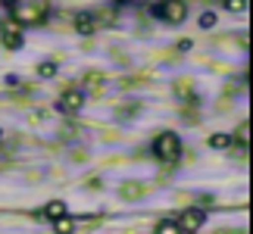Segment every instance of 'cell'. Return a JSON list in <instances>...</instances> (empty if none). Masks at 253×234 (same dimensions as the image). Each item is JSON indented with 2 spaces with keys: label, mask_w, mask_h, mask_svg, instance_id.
I'll list each match as a JSON object with an SVG mask.
<instances>
[{
  "label": "cell",
  "mask_w": 253,
  "mask_h": 234,
  "mask_svg": "<svg viewBox=\"0 0 253 234\" xmlns=\"http://www.w3.org/2000/svg\"><path fill=\"white\" fill-rule=\"evenodd\" d=\"M9 13H13V22L35 25V22H44L47 3L44 0H9Z\"/></svg>",
  "instance_id": "1"
},
{
  "label": "cell",
  "mask_w": 253,
  "mask_h": 234,
  "mask_svg": "<svg viewBox=\"0 0 253 234\" xmlns=\"http://www.w3.org/2000/svg\"><path fill=\"white\" fill-rule=\"evenodd\" d=\"M153 153H157L160 162L175 165V162H178V156H181V138H178L175 131H163V134H157V141H153Z\"/></svg>",
  "instance_id": "2"
},
{
  "label": "cell",
  "mask_w": 253,
  "mask_h": 234,
  "mask_svg": "<svg viewBox=\"0 0 253 234\" xmlns=\"http://www.w3.org/2000/svg\"><path fill=\"white\" fill-rule=\"evenodd\" d=\"M153 16L166 19L169 25H178V22H184V16H188V6H184V0H163V3L153 6Z\"/></svg>",
  "instance_id": "3"
},
{
  "label": "cell",
  "mask_w": 253,
  "mask_h": 234,
  "mask_svg": "<svg viewBox=\"0 0 253 234\" xmlns=\"http://www.w3.org/2000/svg\"><path fill=\"white\" fill-rule=\"evenodd\" d=\"M0 41H3L6 50H22L25 47V38H22V32H19V25L13 22V19L3 22V28H0Z\"/></svg>",
  "instance_id": "4"
},
{
  "label": "cell",
  "mask_w": 253,
  "mask_h": 234,
  "mask_svg": "<svg viewBox=\"0 0 253 234\" xmlns=\"http://www.w3.org/2000/svg\"><path fill=\"white\" fill-rule=\"evenodd\" d=\"M203 222H207V212L194 206V209H184V212H181L178 228H181V231H188V234H194V231H200V228H203Z\"/></svg>",
  "instance_id": "5"
},
{
  "label": "cell",
  "mask_w": 253,
  "mask_h": 234,
  "mask_svg": "<svg viewBox=\"0 0 253 234\" xmlns=\"http://www.w3.org/2000/svg\"><path fill=\"white\" fill-rule=\"evenodd\" d=\"M84 100H87L84 91H66L60 100H56V110H60V113H79L84 106Z\"/></svg>",
  "instance_id": "6"
},
{
  "label": "cell",
  "mask_w": 253,
  "mask_h": 234,
  "mask_svg": "<svg viewBox=\"0 0 253 234\" xmlns=\"http://www.w3.org/2000/svg\"><path fill=\"white\" fill-rule=\"evenodd\" d=\"M94 28H97V22H94L91 13H79V16H75V32H79V35H91Z\"/></svg>",
  "instance_id": "7"
},
{
  "label": "cell",
  "mask_w": 253,
  "mask_h": 234,
  "mask_svg": "<svg viewBox=\"0 0 253 234\" xmlns=\"http://www.w3.org/2000/svg\"><path fill=\"white\" fill-rule=\"evenodd\" d=\"M60 216H66V203L63 200H50V203H47V206H44V219H60Z\"/></svg>",
  "instance_id": "8"
},
{
  "label": "cell",
  "mask_w": 253,
  "mask_h": 234,
  "mask_svg": "<svg viewBox=\"0 0 253 234\" xmlns=\"http://www.w3.org/2000/svg\"><path fill=\"white\" fill-rule=\"evenodd\" d=\"M53 231H56V234H72V231H75V219H69V216L53 219Z\"/></svg>",
  "instance_id": "9"
},
{
  "label": "cell",
  "mask_w": 253,
  "mask_h": 234,
  "mask_svg": "<svg viewBox=\"0 0 253 234\" xmlns=\"http://www.w3.org/2000/svg\"><path fill=\"white\" fill-rule=\"evenodd\" d=\"M153 234H184V231L178 228V222L166 219V222H160V225H157V231H153Z\"/></svg>",
  "instance_id": "10"
},
{
  "label": "cell",
  "mask_w": 253,
  "mask_h": 234,
  "mask_svg": "<svg viewBox=\"0 0 253 234\" xmlns=\"http://www.w3.org/2000/svg\"><path fill=\"white\" fill-rule=\"evenodd\" d=\"M210 147L212 150H228L231 147V138H228V134H212V138H210Z\"/></svg>",
  "instance_id": "11"
},
{
  "label": "cell",
  "mask_w": 253,
  "mask_h": 234,
  "mask_svg": "<svg viewBox=\"0 0 253 234\" xmlns=\"http://www.w3.org/2000/svg\"><path fill=\"white\" fill-rule=\"evenodd\" d=\"M197 22H200V28H207V32H210V28H216L219 16L212 13V9H207V13H200V19H197Z\"/></svg>",
  "instance_id": "12"
},
{
  "label": "cell",
  "mask_w": 253,
  "mask_h": 234,
  "mask_svg": "<svg viewBox=\"0 0 253 234\" xmlns=\"http://www.w3.org/2000/svg\"><path fill=\"white\" fill-rule=\"evenodd\" d=\"M38 75H41V78H53V75H56V63H53V60L38 63Z\"/></svg>",
  "instance_id": "13"
},
{
  "label": "cell",
  "mask_w": 253,
  "mask_h": 234,
  "mask_svg": "<svg viewBox=\"0 0 253 234\" xmlns=\"http://www.w3.org/2000/svg\"><path fill=\"white\" fill-rule=\"evenodd\" d=\"M225 9H231V13H244L247 0H225Z\"/></svg>",
  "instance_id": "14"
},
{
  "label": "cell",
  "mask_w": 253,
  "mask_h": 234,
  "mask_svg": "<svg viewBox=\"0 0 253 234\" xmlns=\"http://www.w3.org/2000/svg\"><path fill=\"white\" fill-rule=\"evenodd\" d=\"M247 141H250V125L244 122V125L238 128V144H247Z\"/></svg>",
  "instance_id": "15"
},
{
  "label": "cell",
  "mask_w": 253,
  "mask_h": 234,
  "mask_svg": "<svg viewBox=\"0 0 253 234\" xmlns=\"http://www.w3.org/2000/svg\"><path fill=\"white\" fill-rule=\"evenodd\" d=\"M178 50H181V53L191 50V41H188V38H181V41H178Z\"/></svg>",
  "instance_id": "16"
},
{
  "label": "cell",
  "mask_w": 253,
  "mask_h": 234,
  "mask_svg": "<svg viewBox=\"0 0 253 234\" xmlns=\"http://www.w3.org/2000/svg\"><path fill=\"white\" fill-rule=\"evenodd\" d=\"M225 234H244V231H225Z\"/></svg>",
  "instance_id": "17"
},
{
  "label": "cell",
  "mask_w": 253,
  "mask_h": 234,
  "mask_svg": "<svg viewBox=\"0 0 253 234\" xmlns=\"http://www.w3.org/2000/svg\"><path fill=\"white\" fill-rule=\"evenodd\" d=\"M0 141H3V131H0Z\"/></svg>",
  "instance_id": "18"
}]
</instances>
